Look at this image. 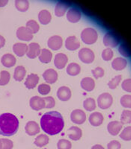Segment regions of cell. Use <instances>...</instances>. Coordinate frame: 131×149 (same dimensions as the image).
<instances>
[{
	"mask_svg": "<svg viewBox=\"0 0 131 149\" xmlns=\"http://www.w3.org/2000/svg\"><path fill=\"white\" fill-rule=\"evenodd\" d=\"M65 122L61 114L57 111H49L41 116V127L46 134L56 135L63 130Z\"/></svg>",
	"mask_w": 131,
	"mask_h": 149,
	"instance_id": "obj_1",
	"label": "cell"
},
{
	"mask_svg": "<svg viewBox=\"0 0 131 149\" xmlns=\"http://www.w3.org/2000/svg\"><path fill=\"white\" fill-rule=\"evenodd\" d=\"M19 120L16 116L10 113H5L0 115V135L11 136L17 132Z\"/></svg>",
	"mask_w": 131,
	"mask_h": 149,
	"instance_id": "obj_2",
	"label": "cell"
},
{
	"mask_svg": "<svg viewBox=\"0 0 131 149\" xmlns=\"http://www.w3.org/2000/svg\"><path fill=\"white\" fill-rule=\"evenodd\" d=\"M98 38L97 31L92 28H86L81 32V39L85 44H93Z\"/></svg>",
	"mask_w": 131,
	"mask_h": 149,
	"instance_id": "obj_3",
	"label": "cell"
},
{
	"mask_svg": "<svg viewBox=\"0 0 131 149\" xmlns=\"http://www.w3.org/2000/svg\"><path fill=\"white\" fill-rule=\"evenodd\" d=\"M103 41H104V44L106 46L114 48L119 44L120 39L116 33L112 32V31H109L104 35Z\"/></svg>",
	"mask_w": 131,
	"mask_h": 149,
	"instance_id": "obj_4",
	"label": "cell"
},
{
	"mask_svg": "<svg viewBox=\"0 0 131 149\" xmlns=\"http://www.w3.org/2000/svg\"><path fill=\"white\" fill-rule=\"evenodd\" d=\"M79 58L85 63H91L94 61V53L89 48H82L79 52Z\"/></svg>",
	"mask_w": 131,
	"mask_h": 149,
	"instance_id": "obj_5",
	"label": "cell"
},
{
	"mask_svg": "<svg viewBox=\"0 0 131 149\" xmlns=\"http://www.w3.org/2000/svg\"><path fill=\"white\" fill-rule=\"evenodd\" d=\"M113 102V98L112 95L108 93H102L101 95H99L97 98V103L100 108L101 109H107L111 107Z\"/></svg>",
	"mask_w": 131,
	"mask_h": 149,
	"instance_id": "obj_6",
	"label": "cell"
},
{
	"mask_svg": "<svg viewBox=\"0 0 131 149\" xmlns=\"http://www.w3.org/2000/svg\"><path fill=\"white\" fill-rule=\"evenodd\" d=\"M70 119L73 123L77 125H81L86 120V115L85 112L80 109H76L73 110L70 114Z\"/></svg>",
	"mask_w": 131,
	"mask_h": 149,
	"instance_id": "obj_7",
	"label": "cell"
},
{
	"mask_svg": "<svg viewBox=\"0 0 131 149\" xmlns=\"http://www.w3.org/2000/svg\"><path fill=\"white\" fill-rule=\"evenodd\" d=\"M17 37L18 39L23 41H30L33 38V34L26 27L18 28L17 30Z\"/></svg>",
	"mask_w": 131,
	"mask_h": 149,
	"instance_id": "obj_8",
	"label": "cell"
},
{
	"mask_svg": "<svg viewBox=\"0 0 131 149\" xmlns=\"http://www.w3.org/2000/svg\"><path fill=\"white\" fill-rule=\"evenodd\" d=\"M41 46L37 42H31L28 46V50L26 52V55L28 58L33 59L36 57L39 56L41 54Z\"/></svg>",
	"mask_w": 131,
	"mask_h": 149,
	"instance_id": "obj_9",
	"label": "cell"
},
{
	"mask_svg": "<svg viewBox=\"0 0 131 149\" xmlns=\"http://www.w3.org/2000/svg\"><path fill=\"white\" fill-rule=\"evenodd\" d=\"M48 46L53 50H58L63 44V40L58 35H53L50 37L47 42Z\"/></svg>",
	"mask_w": 131,
	"mask_h": 149,
	"instance_id": "obj_10",
	"label": "cell"
},
{
	"mask_svg": "<svg viewBox=\"0 0 131 149\" xmlns=\"http://www.w3.org/2000/svg\"><path fill=\"white\" fill-rule=\"evenodd\" d=\"M29 104L33 110L38 111L45 107L44 99V98L39 96H33L31 98L30 101H29Z\"/></svg>",
	"mask_w": 131,
	"mask_h": 149,
	"instance_id": "obj_11",
	"label": "cell"
},
{
	"mask_svg": "<svg viewBox=\"0 0 131 149\" xmlns=\"http://www.w3.org/2000/svg\"><path fill=\"white\" fill-rule=\"evenodd\" d=\"M82 14L80 10L76 8H71L67 12V19L70 22H77L81 19Z\"/></svg>",
	"mask_w": 131,
	"mask_h": 149,
	"instance_id": "obj_12",
	"label": "cell"
},
{
	"mask_svg": "<svg viewBox=\"0 0 131 149\" xmlns=\"http://www.w3.org/2000/svg\"><path fill=\"white\" fill-rule=\"evenodd\" d=\"M43 78L47 84H54L58 79V73L53 69H48L43 73Z\"/></svg>",
	"mask_w": 131,
	"mask_h": 149,
	"instance_id": "obj_13",
	"label": "cell"
},
{
	"mask_svg": "<svg viewBox=\"0 0 131 149\" xmlns=\"http://www.w3.org/2000/svg\"><path fill=\"white\" fill-rule=\"evenodd\" d=\"M26 133L29 136H34L40 133V127L38 124L34 121H29L25 126Z\"/></svg>",
	"mask_w": 131,
	"mask_h": 149,
	"instance_id": "obj_14",
	"label": "cell"
},
{
	"mask_svg": "<svg viewBox=\"0 0 131 149\" xmlns=\"http://www.w3.org/2000/svg\"><path fill=\"white\" fill-rule=\"evenodd\" d=\"M68 57L64 53H58L55 56L54 59V64L56 68H58L59 70L63 69L66 66L68 63Z\"/></svg>",
	"mask_w": 131,
	"mask_h": 149,
	"instance_id": "obj_15",
	"label": "cell"
},
{
	"mask_svg": "<svg viewBox=\"0 0 131 149\" xmlns=\"http://www.w3.org/2000/svg\"><path fill=\"white\" fill-rule=\"evenodd\" d=\"M80 46V42L79 40L75 36H70L65 40V47L70 51H74L79 49Z\"/></svg>",
	"mask_w": 131,
	"mask_h": 149,
	"instance_id": "obj_16",
	"label": "cell"
},
{
	"mask_svg": "<svg viewBox=\"0 0 131 149\" xmlns=\"http://www.w3.org/2000/svg\"><path fill=\"white\" fill-rule=\"evenodd\" d=\"M123 124L118 121H112L108 124L107 130L109 134L112 136H116L119 134L122 129Z\"/></svg>",
	"mask_w": 131,
	"mask_h": 149,
	"instance_id": "obj_17",
	"label": "cell"
},
{
	"mask_svg": "<svg viewBox=\"0 0 131 149\" xmlns=\"http://www.w3.org/2000/svg\"><path fill=\"white\" fill-rule=\"evenodd\" d=\"M57 96L61 101H68L71 97V90L68 86H61L57 91Z\"/></svg>",
	"mask_w": 131,
	"mask_h": 149,
	"instance_id": "obj_18",
	"label": "cell"
},
{
	"mask_svg": "<svg viewBox=\"0 0 131 149\" xmlns=\"http://www.w3.org/2000/svg\"><path fill=\"white\" fill-rule=\"evenodd\" d=\"M1 62H2V65L5 67L10 68L14 66L16 64L17 62V59L12 54L10 53H7L5 54L1 58Z\"/></svg>",
	"mask_w": 131,
	"mask_h": 149,
	"instance_id": "obj_19",
	"label": "cell"
},
{
	"mask_svg": "<svg viewBox=\"0 0 131 149\" xmlns=\"http://www.w3.org/2000/svg\"><path fill=\"white\" fill-rule=\"evenodd\" d=\"M68 135L70 139L77 141L80 139L82 136V131L80 127L77 126H72L68 130Z\"/></svg>",
	"mask_w": 131,
	"mask_h": 149,
	"instance_id": "obj_20",
	"label": "cell"
},
{
	"mask_svg": "<svg viewBox=\"0 0 131 149\" xmlns=\"http://www.w3.org/2000/svg\"><path fill=\"white\" fill-rule=\"evenodd\" d=\"M69 7H70L69 3L66 2H63V1H60L56 5L55 14L57 17H62V16L65 15V12L67 11V10H68Z\"/></svg>",
	"mask_w": 131,
	"mask_h": 149,
	"instance_id": "obj_21",
	"label": "cell"
},
{
	"mask_svg": "<svg viewBox=\"0 0 131 149\" xmlns=\"http://www.w3.org/2000/svg\"><path fill=\"white\" fill-rule=\"evenodd\" d=\"M38 81H39V77H38V75L37 74L32 73V74H29L27 78H26V81H25V86L28 89L31 90V89L35 88L37 86Z\"/></svg>",
	"mask_w": 131,
	"mask_h": 149,
	"instance_id": "obj_22",
	"label": "cell"
},
{
	"mask_svg": "<svg viewBox=\"0 0 131 149\" xmlns=\"http://www.w3.org/2000/svg\"><path fill=\"white\" fill-rule=\"evenodd\" d=\"M80 85L82 86V88L87 92H91L95 87V82L94 81L93 78L86 77L82 79Z\"/></svg>",
	"mask_w": 131,
	"mask_h": 149,
	"instance_id": "obj_23",
	"label": "cell"
},
{
	"mask_svg": "<svg viewBox=\"0 0 131 149\" xmlns=\"http://www.w3.org/2000/svg\"><path fill=\"white\" fill-rule=\"evenodd\" d=\"M28 50V46L23 42H16L13 46V51L19 57H23L26 54Z\"/></svg>",
	"mask_w": 131,
	"mask_h": 149,
	"instance_id": "obj_24",
	"label": "cell"
},
{
	"mask_svg": "<svg viewBox=\"0 0 131 149\" xmlns=\"http://www.w3.org/2000/svg\"><path fill=\"white\" fill-rule=\"evenodd\" d=\"M104 122V116L99 112H94L89 116V122L93 126H100Z\"/></svg>",
	"mask_w": 131,
	"mask_h": 149,
	"instance_id": "obj_25",
	"label": "cell"
},
{
	"mask_svg": "<svg viewBox=\"0 0 131 149\" xmlns=\"http://www.w3.org/2000/svg\"><path fill=\"white\" fill-rule=\"evenodd\" d=\"M38 19L43 25H47L52 19L50 12L47 10H41L38 14Z\"/></svg>",
	"mask_w": 131,
	"mask_h": 149,
	"instance_id": "obj_26",
	"label": "cell"
},
{
	"mask_svg": "<svg viewBox=\"0 0 131 149\" xmlns=\"http://www.w3.org/2000/svg\"><path fill=\"white\" fill-rule=\"evenodd\" d=\"M127 65V61L123 58H116V59L113 60L112 63V68L118 71L124 70Z\"/></svg>",
	"mask_w": 131,
	"mask_h": 149,
	"instance_id": "obj_27",
	"label": "cell"
},
{
	"mask_svg": "<svg viewBox=\"0 0 131 149\" xmlns=\"http://www.w3.org/2000/svg\"><path fill=\"white\" fill-rule=\"evenodd\" d=\"M53 58V54L49 49H41V54L39 55V60L41 62L44 63H48L51 61Z\"/></svg>",
	"mask_w": 131,
	"mask_h": 149,
	"instance_id": "obj_28",
	"label": "cell"
},
{
	"mask_svg": "<svg viewBox=\"0 0 131 149\" xmlns=\"http://www.w3.org/2000/svg\"><path fill=\"white\" fill-rule=\"evenodd\" d=\"M26 74V70L23 66H18L15 68L14 73V78L17 81H21Z\"/></svg>",
	"mask_w": 131,
	"mask_h": 149,
	"instance_id": "obj_29",
	"label": "cell"
},
{
	"mask_svg": "<svg viewBox=\"0 0 131 149\" xmlns=\"http://www.w3.org/2000/svg\"><path fill=\"white\" fill-rule=\"evenodd\" d=\"M49 139L46 134H40L35 139V145L37 147H44L49 143Z\"/></svg>",
	"mask_w": 131,
	"mask_h": 149,
	"instance_id": "obj_30",
	"label": "cell"
},
{
	"mask_svg": "<svg viewBox=\"0 0 131 149\" xmlns=\"http://www.w3.org/2000/svg\"><path fill=\"white\" fill-rule=\"evenodd\" d=\"M80 71H81V67L77 63H70L67 67V72L72 76L77 75L80 72Z\"/></svg>",
	"mask_w": 131,
	"mask_h": 149,
	"instance_id": "obj_31",
	"label": "cell"
},
{
	"mask_svg": "<svg viewBox=\"0 0 131 149\" xmlns=\"http://www.w3.org/2000/svg\"><path fill=\"white\" fill-rule=\"evenodd\" d=\"M15 6L17 10L24 12L29 9V2L28 0H16Z\"/></svg>",
	"mask_w": 131,
	"mask_h": 149,
	"instance_id": "obj_32",
	"label": "cell"
},
{
	"mask_svg": "<svg viewBox=\"0 0 131 149\" xmlns=\"http://www.w3.org/2000/svg\"><path fill=\"white\" fill-rule=\"evenodd\" d=\"M26 27L31 32L32 34H35V33H37L38 31H39L40 26L38 25L37 22L34 19H30V20L28 21L26 24Z\"/></svg>",
	"mask_w": 131,
	"mask_h": 149,
	"instance_id": "obj_33",
	"label": "cell"
},
{
	"mask_svg": "<svg viewBox=\"0 0 131 149\" xmlns=\"http://www.w3.org/2000/svg\"><path fill=\"white\" fill-rule=\"evenodd\" d=\"M83 107L88 111H93L96 108L95 101L92 98H87V99L84 101Z\"/></svg>",
	"mask_w": 131,
	"mask_h": 149,
	"instance_id": "obj_34",
	"label": "cell"
},
{
	"mask_svg": "<svg viewBox=\"0 0 131 149\" xmlns=\"http://www.w3.org/2000/svg\"><path fill=\"white\" fill-rule=\"evenodd\" d=\"M11 78L10 73L8 71L3 70L0 72V86H4L8 84Z\"/></svg>",
	"mask_w": 131,
	"mask_h": 149,
	"instance_id": "obj_35",
	"label": "cell"
},
{
	"mask_svg": "<svg viewBox=\"0 0 131 149\" xmlns=\"http://www.w3.org/2000/svg\"><path fill=\"white\" fill-rule=\"evenodd\" d=\"M118 52L121 53V55L126 57V58H130L131 56L130 49L125 43H122L120 45L119 48H118Z\"/></svg>",
	"mask_w": 131,
	"mask_h": 149,
	"instance_id": "obj_36",
	"label": "cell"
},
{
	"mask_svg": "<svg viewBox=\"0 0 131 149\" xmlns=\"http://www.w3.org/2000/svg\"><path fill=\"white\" fill-rule=\"evenodd\" d=\"M121 122L122 124L131 123V111L125 110L122 112L121 116Z\"/></svg>",
	"mask_w": 131,
	"mask_h": 149,
	"instance_id": "obj_37",
	"label": "cell"
},
{
	"mask_svg": "<svg viewBox=\"0 0 131 149\" xmlns=\"http://www.w3.org/2000/svg\"><path fill=\"white\" fill-rule=\"evenodd\" d=\"M120 137L125 141L131 140V126L125 127L120 134Z\"/></svg>",
	"mask_w": 131,
	"mask_h": 149,
	"instance_id": "obj_38",
	"label": "cell"
},
{
	"mask_svg": "<svg viewBox=\"0 0 131 149\" xmlns=\"http://www.w3.org/2000/svg\"><path fill=\"white\" fill-rule=\"evenodd\" d=\"M72 144L70 141L67 139H60L57 143V148L58 149H71Z\"/></svg>",
	"mask_w": 131,
	"mask_h": 149,
	"instance_id": "obj_39",
	"label": "cell"
},
{
	"mask_svg": "<svg viewBox=\"0 0 131 149\" xmlns=\"http://www.w3.org/2000/svg\"><path fill=\"white\" fill-rule=\"evenodd\" d=\"M50 86L47 84H41L37 87V91L41 95H47L50 92Z\"/></svg>",
	"mask_w": 131,
	"mask_h": 149,
	"instance_id": "obj_40",
	"label": "cell"
},
{
	"mask_svg": "<svg viewBox=\"0 0 131 149\" xmlns=\"http://www.w3.org/2000/svg\"><path fill=\"white\" fill-rule=\"evenodd\" d=\"M121 104L124 107L131 108V95H124L121 98Z\"/></svg>",
	"mask_w": 131,
	"mask_h": 149,
	"instance_id": "obj_41",
	"label": "cell"
},
{
	"mask_svg": "<svg viewBox=\"0 0 131 149\" xmlns=\"http://www.w3.org/2000/svg\"><path fill=\"white\" fill-rule=\"evenodd\" d=\"M121 81V75L119 74V75H117L115 78H112L110 81L108 83V86L110 89L113 90V89H116L118 86V85L119 84V83Z\"/></svg>",
	"mask_w": 131,
	"mask_h": 149,
	"instance_id": "obj_42",
	"label": "cell"
},
{
	"mask_svg": "<svg viewBox=\"0 0 131 149\" xmlns=\"http://www.w3.org/2000/svg\"><path fill=\"white\" fill-rule=\"evenodd\" d=\"M102 58L104 61H110L113 58V51L110 48L104 49L102 52Z\"/></svg>",
	"mask_w": 131,
	"mask_h": 149,
	"instance_id": "obj_43",
	"label": "cell"
},
{
	"mask_svg": "<svg viewBox=\"0 0 131 149\" xmlns=\"http://www.w3.org/2000/svg\"><path fill=\"white\" fill-rule=\"evenodd\" d=\"M45 102V107L46 108H52L54 107L56 105V101H55L54 98L52 96H47L44 98Z\"/></svg>",
	"mask_w": 131,
	"mask_h": 149,
	"instance_id": "obj_44",
	"label": "cell"
},
{
	"mask_svg": "<svg viewBox=\"0 0 131 149\" xmlns=\"http://www.w3.org/2000/svg\"><path fill=\"white\" fill-rule=\"evenodd\" d=\"M2 148L1 149H12L14 147V143L11 139L2 138Z\"/></svg>",
	"mask_w": 131,
	"mask_h": 149,
	"instance_id": "obj_45",
	"label": "cell"
},
{
	"mask_svg": "<svg viewBox=\"0 0 131 149\" xmlns=\"http://www.w3.org/2000/svg\"><path fill=\"white\" fill-rule=\"evenodd\" d=\"M92 74L95 78H101L104 75V70L101 67H97L94 70H92Z\"/></svg>",
	"mask_w": 131,
	"mask_h": 149,
	"instance_id": "obj_46",
	"label": "cell"
},
{
	"mask_svg": "<svg viewBox=\"0 0 131 149\" xmlns=\"http://www.w3.org/2000/svg\"><path fill=\"white\" fill-rule=\"evenodd\" d=\"M121 86H122V89L124 90L131 93V78L124 80L122 84H121Z\"/></svg>",
	"mask_w": 131,
	"mask_h": 149,
	"instance_id": "obj_47",
	"label": "cell"
},
{
	"mask_svg": "<svg viewBox=\"0 0 131 149\" xmlns=\"http://www.w3.org/2000/svg\"><path fill=\"white\" fill-rule=\"evenodd\" d=\"M121 145L118 141L112 140L107 145L108 149H121Z\"/></svg>",
	"mask_w": 131,
	"mask_h": 149,
	"instance_id": "obj_48",
	"label": "cell"
},
{
	"mask_svg": "<svg viewBox=\"0 0 131 149\" xmlns=\"http://www.w3.org/2000/svg\"><path fill=\"white\" fill-rule=\"evenodd\" d=\"M5 44V39L3 36L0 35V48L3 47Z\"/></svg>",
	"mask_w": 131,
	"mask_h": 149,
	"instance_id": "obj_49",
	"label": "cell"
},
{
	"mask_svg": "<svg viewBox=\"0 0 131 149\" xmlns=\"http://www.w3.org/2000/svg\"><path fill=\"white\" fill-rule=\"evenodd\" d=\"M8 1V0H0V7H4L7 5Z\"/></svg>",
	"mask_w": 131,
	"mask_h": 149,
	"instance_id": "obj_50",
	"label": "cell"
},
{
	"mask_svg": "<svg viewBox=\"0 0 131 149\" xmlns=\"http://www.w3.org/2000/svg\"><path fill=\"white\" fill-rule=\"evenodd\" d=\"M92 149H104V148L101 145H95L92 148Z\"/></svg>",
	"mask_w": 131,
	"mask_h": 149,
	"instance_id": "obj_51",
	"label": "cell"
},
{
	"mask_svg": "<svg viewBox=\"0 0 131 149\" xmlns=\"http://www.w3.org/2000/svg\"><path fill=\"white\" fill-rule=\"evenodd\" d=\"M2 139H0V149L2 148Z\"/></svg>",
	"mask_w": 131,
	"mask_h": 149,
	"instance_id": "obj_52",
	"label": "cell"
},
{
	"mask_svg": "<svg viewBox=\"0 0 131 149\" xmlns=\"http://www.w3.org/2000/svg\"></svg>",
	"mask_w": 131,
	"mask_h": 149,
	"instance_id": "obj_53",
	"label": "cell"
}]
</instances>
